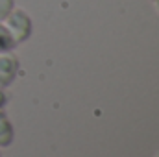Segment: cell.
<instances>
[{
	"mask_svg": "<svg viewBox=\"0 0 159 157\" xmlns=\"http://www.w3.org/2000/svg\"><path fill=\"white\" fill-rule=\"evenodd\" d=\"M6 28L9 30L11 37L15 41V44H22L32 37V32H34V22H32V17L24 11V9H15L6 17L4 20Z\"/></svg>",
	"mask_w": 159,
	"mask_h": 157,
	"instance_id": "cell-1",
	"label": "cell"
},
{
	"mask_svg": "<svg viewBox=\"0 0 159 157\" xmlns=\"http://www.w3.org/2000/svg\"><path fill=\"white\" fill-rule=\"evenodd\" d=\"M7 105V94H6V89H0V109H4Z\"/></svg>",
	"mask_w": 159,
	"mask_h": 157,
	"instance_id": "cell-6",
	"label": "cell"
},
{
	"mask_svg": "<svg viewBox=\"0 0 159 157\" xmlns=\"http://www.w3.org/2000/svg\"><path fill=\"white\" fill-rule=\"evenodd\" d=\"M15 46H17V44H15L13 37H11L9 30L6 28V24H4V22H0V54L11 52Z\"/></svg>",
	"mask_w": 159,
	"mask_h": 157,
	"instance_id": "cell-4",
	"label": "cell"
},
{
	"mask_svg": "<svg viewBox=\"0 0 159 157\" xmlns=\"http://www.w3.org/2000/svg\"><path fill=\"white\" fill-rule=\"evenodd\" d=\"M154 6H156V9H157V13H159V0H154Z\"/></svg>",
	"mask_w": 159,
	"mask_h": 157,
	"instance_id": "cell-7",
	"label": "cell"
},
{
	"mask_svg": "<svg viewBox=\"0 0 159 157\" xmlns=\"http://www.w3.org/2000/svg\"><path fill=\"white\" fill-rule=\"evenodd\" d=\"M0 157H2V154H0Z\"/></svg>",
	"mask_w": 159,
	"mask_h": 157,
	"instance_id": "cell-9",
	"label": "cell"
},
{
	"mask_svg": "<svg viewBox=\"0 0 159 157\" xmlns=\"http://www.w3.org/2000/svg\"><path fill=\"white\" fill-rule=\"evenodd\" d=\"M154 157H159V154H156V155H154Z\"/></svg>",
	"mask_w": 159,
	"mask_h": 157,
	"instance_id": "cell-8",
	"label": "cell"
},
{
	"mask_svg": "<svg viewBox=\"0 0 159 157\" xmlns=\"http://www.w3.org/2000/svg\"><path fill=\"white\" fill-rule=\"evenodd\" d=\"M152 2H154V0H152Z\"/></svg>",
	"mask_w": 159,
	"mask_h": 157,
	"instance_id": "cell-10",
	"label": "cell"
},
{
	"mask_svg": "<svg viewBox=\"0 0 159 157\" xmlns=\"http://www.w3.org/2000/svg\"><path fill=\"white\" fill-rule=\"evenodd\" d=\"M20 63L15 54H0V89H7L19 74Z\"/></svg>",
	"mask_w": 159,
	"mask_h": 157,
	"instance_id": "cell-2",
	"label": "cell"
},
{
	"mask_svg": "<svg viewBox=\"0 0 159 157\" xmlns=\"http://www.w3.org/2000/svg\"><path fill=\"white\" fill-rule=\"evenodd\" d=\"M15 7V0H0V22L6 20V17L13 11Z\"/></svg>",
	"mask_w": 159,
	"mask_h": 157,
	"instance_id": "cell-5",
	"label": "cell"
},
{
	"mask_svg": "<svg viewBox=\"0 0 159 157\" xmlns=\"http://www.w3.org/2000/svg\"><path fill=\"white\" fill-rule=\"evenodd\" d=\"M13 124L4 109H0V148H9L13 144Z\"/></svg>",
	"mask_w": 159,
	"mask_h": 157,
	"instance_id": "cell-3",
	"label": "cell"
}]
</instances>
